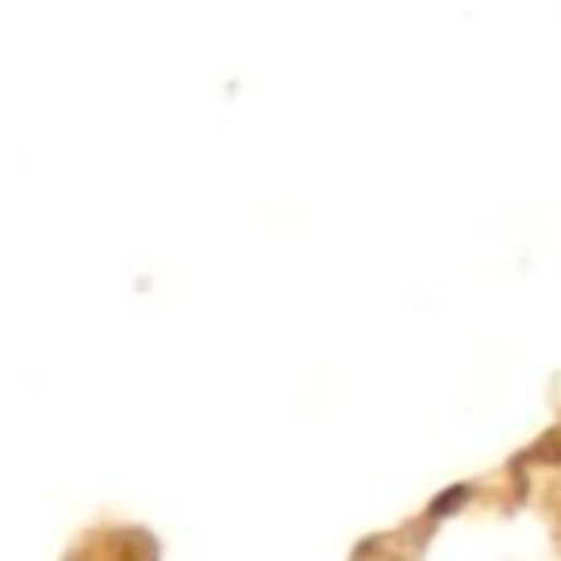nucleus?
Segmentation results:
<instances>
[{"label": "nucleus", "mask_w": 561, "mask_h": 561, "mask_svg": "<svg viewBox=\"0 0 561 561\" xmlns=\"http://www.w3.org/2000/svg\"><path fill=\"white\" fill-rule=\"evenodd\" d=\"M66 561H154V542L147 530H93Z\"/></svg>", "instance_id": "nucleus-1"}, {"label": "nucleus", "mask_w": 561, "mask_h": 561, "mask_svg": "<svg viewBox=\"0 0 561 561\" xmlns=\"http://www.w3.org/2000/svg\"><path fill=\"white\" fill-rule=\"evenodd\" d=\"M527 458L538 461V466H561V423L558 427H550L535 446H530Z\"/></svg>", "instance_id": "nucleus-2"}, {"label": "nucleus", "mask_w": 561, "mask_h": 561, "mask_svg": "<svg viewBox=\"0 0 561 561\" xmlns=\"http://www.w3.org/2000/svg\"><path fill=\"white\" fill-rule=\"evenodd\" d=\"M469 496V489L466 484H458V489H450V492H443V496L431 504V515H446V512H454V507H461V500Z\"/></svg>", "instance_id": "nucleus-3"}]
</instances>
